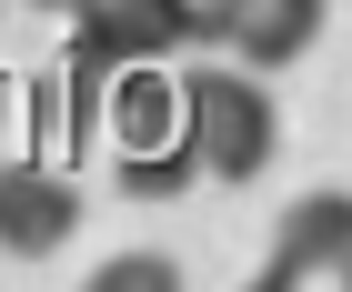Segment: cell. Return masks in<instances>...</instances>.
I'll return each mask as SVG.
<instances>
[{"instance_id": "cell-1", "label": "cell", "mask_w": 352, "mask_h": 292, "mask_svg": "<svg viewBox=\"0 0 352 292\" xmlns=\"http://www.w3.org/2000/svg\"><path fill=\"white\" fill-rule=\"evenodd\" d=\"M182 91V141L191 161H201V182H262L272 152H282V111H272L262 71H242V61H212V71L171 81Z\"/></svg>"}, {"instance_id": "cell-2", "label": "cell", "mask_w": 352, "mask_h": 292, "mask_svg": "<svg viewBox=\"0 0 352 292\" xmlns=\"http://www.w3.org/2000/svg\"><path fill=\"white\" fill-rule=\"evenodd\" d=\"M101 101H111V141H121V191H131V202H171V191L201 182V161H191V141H182V91L162 81V61L111 71Z\"/></svg>"}, {"instance_id": "cell-3", "label": "cell", "mask_w": 352, "mask_h": 292, "mask_svg": "<svg viewBox=\"0 0 352 292\" xmlns=\"http://www.w3.org/2000/svg\"><path fill=\"white\" fill-rule=\"evenodd\" d=\"M81 232V182L51 161H0V252L10 262H51Z\"/></svg>"}, {"instance_id": "cell-4", "label": "cell", "mask_w": 352, "mask_h": 292, "mask_svg": "<svg viewBox=\"0 0 352 292\" xmlns=\"http://www.w3.org/2000/svg\"><path fill=\"white\" fill-rule=\"evenodd\" d=\"M262 282L282 292H312V282H352V202L342 191H302L292 212H282V232H272V262Z\"/></svg>"}, {"instance_id": "cell-5", "label": "cell", "mask_w": 352, "mask_h": 292, "mask_svg": "<svg viewBox=\"0 0 352 292\" xmlns=\"http://www.w3.org/2000/svg\"><path fill=\"white\" fill-rule=\"evenodd\" d=\"M182 30H171V0H71V61L81 71H131V61H162Z\"/></svg>"}, {"instance_id": "cell-6", "label": "cell", "mask_w": 352, "mask_h": 292, "mask_svg": "<svg viewBox=\"0 0 352 292\" xmlns=\"http://www.w3.org/2000/svg\"><path fill=\"white\" fill-rule=\"evenodd\" d=\"M322 21H332V0H221L212 41H232L242 71H292V61L322 41Z\"/></svg>"}, {"instance_id": "cell-7", "label": "cell", "mask_w": 352, "mask_h": 292, "mask_svg": "<svg viewBox=\"0 0 352 292\" xmlns=\"http://www.w3.org/2000/svg\"><path fill=\"white\" fill-rule=\"evenodd\" d=\"M91 282H101V292H171V282H182V262H171V252H111Z\"/></svg>"}, {"instance_id": "cell-8", "label": "cell", "mask_w": 352, "mask_h": 292, "mask_svg": "<svg viewBox=\"0 0 352 292\" xmlns=\"http://www.w3.org/2000/svg\"><path fill=\"white\" fill-rule=\"evenodd\" d=\"M171 30H182V41H212V30H221V0H171Z\"/></svg>"}, {"instance_id": "cell-9", "label": "cell", "mask_w": 352, "mask_h": 292, "mask_svg": "<svg viewBox=\"0 0 352 292\" xmlns=\"http://www.w3.org/2000/svg\"><path fill=\"white\" fill-rule=\"evenodd\" d=\"M30 10H71V0H30Z\"/></svg>"}]
</instances>
